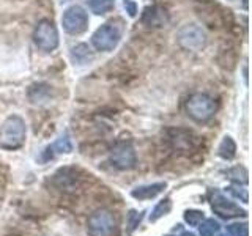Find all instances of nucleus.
Returning <instances> with one entry per match:
<instances>
[{
	"label": "nucleus",
	"instance_id": "1",
	"mask_svg": "<svg viewBox=\"0 0 252 236\" xmlns=\"http://www.w3.org/2000/svg\"><path fill=\"white\" fill-rule=\"evenodd\" d=\"M27 139L26 121L19 115H10L0 126V148L16 151L24 147Z\"/></svg>",
	"mask_w": 252,
	"mask_h": 236
},
{
	"label": "nucleus",
	"instance_id": "2",
	"mask_svg": "<svg viewBox=\"0 0 252 236\" xmlns=\"http://www.w3.org/2000/svg\"><path fill=\"white\" fill-rule=\"evenodd\" d=\"M125 31V24L122 19H112L102 24L92 35V44L99 52H110L120 43Z\"/></svg>",
	"mask_w": 252,
	"mask_h": 236
},
{
	"label": "nucleus",
	"instance_id": "3",
	"mask_svg": "<svg viewBox=\"0 0 252 236\" xmlns=\"http://www.w3.org/2000/svg\"><path fill=\"white\" fill-rule=\"evenodd\" d=\"M185 110L188 117L195 123H207L215 117L218 110V102L207 93H192L185 102Z\"/></svg>",
	"mask_w": 252,
	"mask_h": 236
},
{
	"label": "nucleus",
	"instance_id": "4",
	"mask_svg": "<svg viewBox=\"0 0 252 236\" xmlns=\"http://www.w3.org/2000/svg\"><path fill=\"white\" fill-rule=\"evenodd\" d=\"M177 43L185 51L199 52L207 46V33L197 24H186L177 31Z\"/></svg>",
	"mask_w": 252,
	"mask_h": 236
},
{
	"label": "nucleus",
	"instance_id": "5",
	"mask_svg": "<svg viewBox=\"0 0 252 236\" xmlns=\"http://www.w3.org/2000/svg\"><path fill=\"white\" fill-rule=\"evenodd\" d=\"M117 232V220L109 209H98L87 220L89 236H114Z\"/></svg>",
	"mask_w": 252,
	"mask_h": 236
},
{
	"label": "nucleus",
	"instance_id": "6",
	"mask_svg": "<svg viewBox=\"0 0 252 236\" xmlns=\"http://www.w3.org/2000/svg\"><path fill=\"white\" fill-rule=\"evenodd\" d=\"M208 200L211 205V209L215 211V214H218L222 219L246 217L248 216L246 209L240 208V205H236L230 199H227L219 189H211V191L208 192Z\"/></svg>",
	"mask_w": 252,
	"mask_h": 236
},
{
	"label": "nucleus",
	"instance_id": "7",
	"mask_svg": "<svg viewBox=\"0 0 252 236\" xmlns=\"http://www.w3.org/2000/svg\"><path fill=\"white\" fill-rule=\"evenodd\" d=\"M109 161L117 170H132L137 165V154L132 144L128 140L117 142L110 149Z\"/></svg>",
	"mask_w": 252,
	"mask_h": 236
},
{
	"label": "nucleus",
	"instance_id": "8",
	"mask_svg": "<svg viewBox=\"0 0 252 236\" xmlns=\"http://www.w3.org/2000/svg\"><path fill=\"white\" fill-rule=\"evenodd\" d=\"M33 41L38 49L52 52L59 47V30L51 19H41L33 30Z\"/></svg>",
	"mask_w": 252,
	"mask_h": 236
},
{
	"label": "nucleus",
	"instance_id": "9",
	"mask_svg": "<svg viewBox=\"0 0 252 236\" xmlns=\"http://www.w3.org/2000/svg\"><path fill=\"white\" fill-rule=\"evenodd\" d=\"M63 30L69 35H82L89 29V14L82 6L73 5L65 10L62 16Z\"/></svg>",
	"mask_w": 252,
	"mask_h": 236
},
{
	"label": "nucleus",
	"instance_id": "10",
	"mask_svg": "<svg viewBox=\"0 0 252 236\" xmlns=\"http://www.w3.org/2000/svg\"><path fill=\"white\" fill-rule=\"evenodd\" d=\"M142 24L150 29H159L169 22V11L162 5H152L147 6L140 18Z\"/></svg>",
	"mask_w": 252,
	"mask_h": 236
},
{
	"label": "nucleus",
	"instance_id": "11",
	"mask_svg": "<svg viewBox=\"0 0 252 236\" xmlns=\"http://www.w3.org/2000/svg\"><path fill=\"white\" fill-rule=\"evenodd\" d=\"M71 151H73V144H71V139L68 134H65V136L59 137L52 145H49L44 149L41 154V161L47 162L49 159H54L55 154H69Z\"/></svg>",
	"mask_w": 252,
	"mask_h": 236
},
{
	"label": "nucleus",
	"instance_id": "12",
	"mask_svg": "<svg viewBox=\"0 0 252 236\" xmlns=\"http://www.w3.org/2000/svg\"><path fill=\"white\" fill-rule=\"evenodd\" d=\"M169 139H170V144H172L173 149H177V151L188 153L189 149H192V147H194L192 132L185 131V129H172Z\"/></svg>",
	"mask_w": 252,
	"mask_h": 236
},
{
	"label": "nucleus",
	"instance_id": "13",
	"mask_svg": "<svg viewBox=\"0 0 252 236\" xmlns=\"http://www.w3.org/2000/svg\"><path fill=\"white\" fill-rule=\"evenodd\" d=\"M165 186L167 184H165L164 181H161V183H153V184H145V186H137L131 191V195L136 200H152L164 191Z\"/></svg>",
	"mask_w": 252,
	"mask_h": 236
},
{
	"label": "nucleus",
	"instance_id": "14",
	"mask_svg": "<svg viewBox=\"0 0 252 236\" xmlns=\"http://www.w3.org/2000/svg\"><path fill=\"white\" fill-rule=\"evenodd\" d=\"M71 169H62L59 170L57 173H55V184H57V187L60 189V191H73V189H76V184H77V178H76V173H69Z\"/></svg>",
	"mask_w": 252,
	"mask_h": 236
},
{
	"label": "nucleus",
	"instance_id": "15",
	"mask_svg": "<svg viewBox=\"0 0 252 236\" xmlns=\"http://www.w3.org/2000/svg\"><path fill=\"white\" fill-rule=\"evenodd\" d=\"M218 154L225 161H232L236 156V144L230 136H225L218 147Z\"/></svg>",
	"mask_w": 252,
	"mask_h": 236
},
{
	"label": "nucleus",
	"instance_id": "16",
	"mask_svg": "<svg viewBox=\"0 0 252 236\" xmlns=\"http://www.w3.org/2000/svg\"><path fill=\"white\" fill-rule=\"evenodd\" d=\"M51 96V87L46 84H36L32 85L29 90V98L32 102H43L46 99H49Z\"/></svg>",
	"mask_w": 252,
	"mask_h": 236
},
{
	"label": "nucleus",
	"instance_id": "17",
	"mask_svg": "<svg viewBox=\"0 0 252 236\" xmlns=\"http://www.w3.org/2000/svg\"><path fill=\"white\" fill-rule=\"evenodd\" d=\"M71 57H73V60L79 63V65H85V63L93 60V54L90 52L87 44H77L71 49Z\"/></svg>",
	"mask_w": 252,
	"mask_h": 236
},
{
	"label": "nucleus",
	"instance_id": "18",
	"mask_svg": "<svg viewBox=\"0 0 252 236\" xmlns=\"http://www.w3.org/2000/svg\"><path fill=\"white\" fill-rule=\"evenodd\" d=\"M87 5L92 13L101 16L114 10L115 0H87Z\"/></svg>",
	"mask_w": 252,
	"mask_h": 236
},
{
	"label": "nucleus",
	"instance_id": "19",
	"mask_svg": "<svg viewBox=\"0 0 252 236\" xmlns=\"http://www.w3.org/2000/svg\"><path fill=\"white\" fill-rule=\"evenodd\" d=\"M170 209H172V200L167 197V199L161 200L155 206V209L152 211V214H150V222H156V220H159L161 217L167 216L170 212Z\"/></svg>",
	"mask_w": 252,
	"mask_h": 236
},
{
	"label": "nucleus",
	"instance_id": "20",
	"mask_svg": "<svg viewBox=\"0 0 252 236\" xmlns=\"http://www.w3.org/2000/svg\"><path fill=\"white\" fill-rule=\"evenodd\" d=\"M219 228H220V225L215 219H203L199 224L200 236H215L219 232Z\"/></svg>",
	"mask_w": 252,
	"mask_h": 236
},
{
	"label": "nucleus",
	"instance_id": "21",
	"mask_svg": "<svg viewBox=\"0 0 252 236\" xmlns=\"http://www.w3.org/2000/svg\"><path fill=\"white\" fill-rule=\"evenodd\" d=\"M228 177H230L232 181H235L236 184H248L249 181V173L246 170L244 165H236V167L228 170Z\"/></svg>",
	"mask_w": 252,
	"mask_h": 236
},
{
	"label": "nucleus",
	"instance_id": "22",
	"mask_svg": "<svg viewBox=\"0 0 252 236\" xmlns=\"http://www.w3.org/2000/svg\"><path fill=\"white\" fill-rule=\"evenodd\" d=\"M205 219V214L203 211H199V209H188L185 211V222L189 225V227H199V224Z\"/></svg>",
	"mask_w": 252,
	"mask_h": 236
},
{
	"label": "nucleus",
	"instance_id": "23",
	"mask_svg": "<svg viewBox=\"0 0 252 236\" xmlns=\"http://www.w3.org/2000/svg\"><path fill=\"white\" fill-rule=\"evenodd\" d=\"M227 235L228 236H249L248 222H235V224L227 225Z\"/></svg>",
	"mask_w": 252,
	"mask_h": 236
},
{
	"label": "nucleus",
	"instance_id": "24",
	"mask_svg": "<svg viewBox=\"0 0 252 236\" xmlns=\"http://www.w3.org/2000/svg\"><path fill=\"white\" fill-rule=\"evenodd\" d=\"M142 217H144V211H142V212H137V211L131 209V211L128 212V216H126V225H128L129 233L134 232V230H136V228L139 227V224L142 222Z\"/></svg>",
	"mask_w": 252,
	"mask_h": 236
},
{
	"label": "nucleus",
	"instance_id": "25",
	"mask_svg": "<svg viewBox=\"0 0 252 236\" xmlns=\"http://www.w3.org/2000/svg\"><path fill=\"white\" fill-rule=\"evenodd\" d=\"M227 192H228V194H232V195L235 197V199H240L243 203H248V202H249L248 191H246V189L240 187V184H238V186H228V187H227Z\"/></svg>",
	"mask_w": 252,
	"mask_h": 236
},
{
	"label": "nucleus",
	"instance_id": "26",
	"mask_svg": "<svg viewBox=\"0 0 252 236\" xmlns=\"http://www.w3.org/2000/svg\"><path fill=\"white\" fill-rule=\"evenodd\" d=\"M125 8H126V11L129 13L131 18H134V16L137 14V5L136 2H132V0H125Z\"/></svg>",
	"mask_w": 252,
	"mask_h": 236
},
{
	"label": "nucleus",
	"instance_id": "27",
	"mask_svg": "<svg viewBox=\"0 0 252 236\" xmlns=\"http://www.w3.org/2000/svg\"><path fill=\"white\" fill-rule=\"evenodd\" d=\"M181 236H195V235H194V233H191V232H185Z\"/></svg>",
	"mask_w": 252,
	"mask_h": 236
}]
</instances>
